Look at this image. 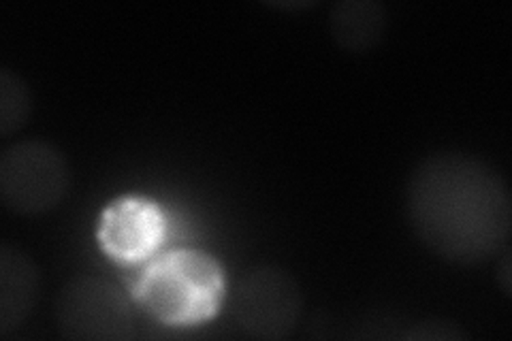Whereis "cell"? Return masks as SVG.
Wrapping results in <instances>:
<instances>
[{
	"label": "cell",
	"instance_id": "6da1fadb",
	"mask_svg": "<svg viewBox=\"0 0 512 341\" xmlns=\"http://www.w3.org/2000/svg\"><path fill=\"white\" fill-rule=\"evenodd\" d=\"M408 218L427 250L444 261L476 265L508 243L510 190L485 160L470 154H434L410 177Z\"/></svg>",
	"mask_w": 512,
	"mask_h": 341
},
{
	"label": "cell",
	"instance_id": "7a4b0ae2",
	"mask_svg": "<svg viewBox=\"0 0 512 341\" xmlns=\"http://www.w3.org/2000/svg\"><path fill=\"white\" fill-rule=\"evenodd\" d=\"M224 297V271L201 250H175L152 261L135 286L141 310L165 327L212 320Z\"/></svg>",
	"mask_w": 512,
	"mask_h": 341
},
{
	"label": "cell",
	"instance_id": "3957f363",
	"mask_svg": "<svg viewBox=\"0 0 512 341\" xmlns=\"http://www.w3.org/2000/svg\"><path fill=\"white\" fill-rule=\"evenodd\" d=\"M69 188V162L52 143L18 141L0 156V199L13 214H47L64 201Z\"/></svg>",
	"mask_w": 512,
	"mask_h": 341
},
{
	"label": "cell",
	"instance_id": "277c9868",
	"mask_svg": "<svg viewBox=\"0 0 512 341\" xmlns=\"http://www.w3.org/2000/svg\"><path fill=\"white\" fill-rule=\"evenodd\" d=\"M56 324L64 339L128 341L135 337L131 305L101 275H75L56 299Z\"/></svg>",
	"mask_w": 512,
	"mask_h": 341
},
{
	"label": "cell",
	"instance_id": "5b68a950",
	"mask_svg": "<svg viewBox=\"0 0 512 341\" xmlns=\"http://www.w3.org/2000/svg\"><path fill=\"white\" fill-rule=\"evenodd\" d=\"M233 314L239 329L254 339H286L303 314L301 288L282 267H252L237 282Z\"/></svg>",
	"mask_w": 512,
	"mask_h": 341
},
{
	"label": "cell",
	"instance_id": "8992f818",
	"mask_svg": "<svg viewBox=\"0 0 512 341\" xmlns=\"http://www.w3.org/2000/svg\"><path fill=\"white\" fill-rule=\"evenodd\" d=\"M167 233L163 209L146 197H122L109 203L99 220L101 250L122 265H135L152 256Z\"/></svg>",
	"mask_w": 512,
	"mask_h": 341
},
{
	"label": "cell",
	"instance_id": "52a82bcc",
	"mask_svg": "<svg viewBox=\"0 0 512 341\" xmlns=\"http://www.w3.org/2000/svg\"><path fill=\"white\" fill-rule=\"evenodd\" d=\"M41 273L32 258L13 246L0 248V335L22 329L37 310Z\"/></svg>",
	"mask_w": 512,
	"mask_h": 341
},
{
	"label": "cell",
	"instance_id": "ba28073f",
	"mask_svg": "<svg viewBox=\"0 0 512 341\" xmlns=\"http://www.w3.org/2000/svg\"><path fill=\"white\" fill-rule=\"evenodd\" d=\"M335 45L350 54H367L387 32V9L378 0H340L329 13Z\"/></svg>",
	"mask_w": 512,
	"mask_h": 341
},
{
	"label": "cell",
	"instance_id": "9c48e42d",
	"mask_svg": "<svg viewBox=\"0 0 512 341\" xmlns=\"http://www.w3.org/2000/svg\"><path fill=\"white\" fill-rule=\"evenodd\" d=\"M32 96L26 81L11 69L0 71V135L18 133L28 122Z\"/></svg>",
	"mask_w": 512,
	"mask_h": 341
},
{
	"label": "cell",
	"instance_id": "30bf717a",
	"mask_svg": "<svg viewBox=\"0 0 512 341\" xmlns=\"http://www.w3.org/2000/svg\"><path fill=\"white\" fill-rule=\"evenodd\" d=\"M500 286H502V290L506 292V295H510L512 282H510V258H508V254L504 256V261L500 265Z\"/></svg>",
	"mask_w": 512,
	"mask_h": 341
}]
</instances>
